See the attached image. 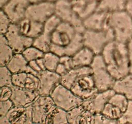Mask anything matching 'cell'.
<instances>
[{
  "label": "cell",
  "mask_w": 132,
  "mask_h": 124,
  "mask_svg": "<svg viewBox=\"0 0 132 124\" xmlns=\"http://www.w3.org/2000/svg\"><path fill=\"white\" fill-rule=\"evenodd\" d=\"M116 92L113 89L104 91H98L95 94L88 99L83 100L82 105L92 114L101 113L106 104Z\"/></svg>",
  "instance_id": "cell-12"
},
{
  "label": "cell",
  "mask_w": 132,
  "mask_h": 124,
  "mask_svg": "<svg viewBox=\"0 0 132 124\" xmlns=\"http://www.w3.org/2000/svg\"><path fill=\"white\" fill-rule=\"evenodd\" d=\"M107 68L116 80L130 73L127 44L113 40L101 53Z\"/></svg>",
  "instance_id": "cell-2"
},
{
  "label": "cell",
  "mask_w": 132,
  "mask_h": 124,
  "mask_svg": "<svg viewBox=\"0 0 132 124\" xmlns=\"http://www.w3.org/2000/svg\"><path fill=\"white\" fill-rule=\"evenodd\" d=\"M43 58L45 62L46 70L55 72L59 63L60 56L54 52L49 51L44 54Z\"/></svg>",
  "instance_id": "cell-29"
},
{
  "label": "cell",
  "mask_w": 132,
  "mask_h": 124,
  "mask_svg": "<svg viewBox=\"0 0 132 124\" xmlns=\"http://www.w3.org/2000/svg\"><path fill=\"white\" fill-rule=\"evenodd\" d=\"M90 67L92 70V74L99 91H104L113 88L116 80L107 68L101 54L95 55Z\"/></svg>",
  "instance_id": "cell-5"
},
{
  "label": "cell",
  "mask_w": 132,
  "mask_h": 124,
  "mask_svg": "<svg viewBox=\"0 0 132 124\" xmlns=\"http://www.w3.org/2000/svg\"><path fill=\"white\" fill-rule=\"evenodd\" d=\"M14 50L10 47L4 34L0 36V65H6L14 55Z\"/></svg>",
  "instance_id": "cell-27"
},
{
  "label": "cell",
  "mask_w": 132,
  "mask_h": 124,
  "mask_svg": "<svg viewBox=\"0 0 132 124\" xmlns=\"http://www.w3.org/2000/svg\"><path fill=\"white\" fill-rule=\"evenodd\" d=\"M110 12L96 10L95 12L82 21L85 30H101L110 28L108 25Z\"/></svg>",
  "instance_id": "cell-17"
},
{
  "label": "cell",
  "mask_w": 132,
  "mask_h": 124,
  "mask_svg": "<svg viewBox=\"0 0 132 124\" xmlns=\"http://www.w3.org/2000/svg\"><path fill=\"white\" fill-rule=\"evenodd\" d=\"M92 73V70L90 67H74L61 76V83L67 87L71 89L75 81L79 77L86 74Z\"/></svg>",
  "instance_id": "cell-24"
},
{
  "label": "cell",
  "mask_w": 132,
  "mask_h": 124,
  "mask_svg": "<svg viewBox=\"0 0 132 124\" xmlns=\"http://www.w3.org/2000/svg\"><path fill=\"white\" fill-rule=\"evenodd\" d=\"M95 54L89 48L83 46L72 56L73 67H90Z\"/></svg>",
  "instance_id": "cell-23"
},
{
  "label": "cell",
  "mask_w": 132,
  "mask_h": 124,
  "mask_svg": "<svg viewBox=\"0 0 132 124\" xmlns=\"http://www.w3.org/2000/svg\"><path fill=\"white\" fill-rule=\"evenodd\" d=\"M128 54L129 62H130V73H132V37L127 43Z\"/></svg>",
  "instance_id": "cell-40"
},
{
  "label": "cell",
  "mask_w": 132,
  "mask_h": 124,
  "mask_svg": "<svg viewBox=\"0 0 132 124\" xmlns=\"http://www.w3.org/2000/svg\"><path fill=\"white\" fill-rule=\"evenodd\" d=\"M39 84L37 93L41 96H50L58 85L61 83V76L55 72L47 70L43 71L37 74Z\"/></svg>",
  "instance_id": "cell-13"
},
{
  "label": "cell",
  "mask_w": 132,
  "mask_h": 124,
  "mask_svg": "<svg viewBox=\"0 0 132 124\" xmlns=\"http://www.w3.org/2000/svg\"><path fill=\"white\" fill-rule=\"evenodd\" d=\"M126 1H128V0H126Z\"/></svg>",
  "instance_id": "cell-48"
},
{
  "label": "cell",
  "mask_w": 132,
  "mask_h": 124,
  "mask_svg": "<svg viewBox=\"0 0 132 124\" xmlns=\"http://www.w3.org/2000/svg\"><path fill=\"white\" fill-rule=\"evenodd\" d=\"M94 114L86 110L82 105L68 111V123L93 124Z\"/></svg>",
  "instance_id": "cell-21"
},
{
  "label": "cell",
  "mask_w": 132,
  "mask_h": 124,
  "mask_svg": "<svg viewBox=\"0 0 132 124\" xmlns=\"http://www.w3.org/2000/svg\"><path fill=\"white\" fill-rule=\"evenodd\" d=\"M58 0H29L30 3H38V2H50L55 3Z\"/></svg>",
  "instance_id": "cell-45"
},
{
  "label": "cell",
  "mask_w": 132,
  "mask_h": 124,
  "mask_svg": "<svg viewBox=\"0 0 132 124\" xmlns=\"http://www.w3.org/2000/svg\"><path fill=\"white\" fill-rule=\"evenodd\" d=\"M11 99L0 101V116H5L14 106Z\"/></svg>",
  "instance_id": "cell-38"
},
{
  "label": "cell",
  "mask_w": 132,
  "mask_h": 124,
  "mask_svg": "<svg viewBox=\"0 0 132 124\" xmlns=\"http://www.w3.org/2000/svg\"><path fill=\"white\" fill-rule=\"evenodd\" d=\"M57 107L67 111L82 105L83 99L77 96L71 89L60 83L55 87L50 95Z\"/></svg>",
  "instance_id": "cell-7"
},
{
  "label": "cell",
  "mask_w": 132,
  "mask_h": 124,
  "mask_svg": "<svg viewBox=\"0 0 132 124\" xmlns=\"http://www.w3.org/2000/svg\"><path fill=\"white\" fill-rule=\"evenodd\" d=\"M13 85L37 92L39 79L37 75L30 72L13 74Z\"/></svg>",
  "instance_id": "cell-19"
},
{
  "label": "cell",
  "mask_w": 132,
  "mask_h": 124,
  "mask_svg": "<svg viewBox=\"0 0 132 124\" xmlns=\"http://www.w3.org/2000/svg\"><path fill=\"white\" fill-rule=\"evenodd\" d=\"M45 52L39 49L36 47L32 45L30 47H27L24 51L22 52L23 56L28 62L31 61L37 60L39 58H43Z\"/></svg>",
  "instance_id": "cell-32"
},
{
  "label": "cell",
  "mask_w": 132,
  "mask_h": 124,
  "mask_svg": "<svg viewBox=\"0 0 132 124\" xmlns=\"http://www.w3.org/2000/svg\"><path fill=\"white\" fill-rule=\"evenodd\" d=\"M12 21L8 16L1 9L0 12V32L1 34H4L7 32L12 25Z\"/></svg>",
  "instance_id": "cell-35"
},
{
  "label": "cell",
  "mask_w": 132,
  "mask_h": 124,
  "mask_svg": "<svg viewBox=\"0 0 132 124\" xmlns=\"http://www.w3.org/2000/svg\"><path fill=\"white\" fill-rule=\"evenodd\" d=\"M5 36L15 53H22L27 47L33 45L34 39L22 34L15 23H12Z\"/></svg>",
  "instance_id": "cell-9"
},
{
  "label": "cell",
  "mask_w": 132,
  "mask_h": 124,
  "mask_svg": "<svg viewBox=\"0 0 132 124\" xmlns=\"http://www.w3.org/2000/svg\"><path fill=\"white\" fill-rule=\"evenodd\" d=\"M101 113L111 120H117L118 121V120L121 117L123 112L119 108L108 102L106 104Z\"/></svg>",
  "instance_id": "cell-30"
},
{
  "label": "cell",
  "mask_w": 132,
  "mask_h": 124,
  "mask_svg": "<svg viewBox=\"0 0 132 124\" xmlns=\"http://www.w3.org/2000/svg\"><path fill=\"white\" fill-rule=\"evenodd\" d=\"M118 123H132V100H129L127 108L118 120Z\"/></svg>",
  "instance_id": "cell-36"
},
{
  "label": "cell",
  "mask_w": 132,
  "mask_h": 124,
  "mask_svg": "<svg viewBox=\"0 0 132 124\" xmlns=\"http://www.w3.org/2000/svg\"><path fill=\"white\" fill-rule=\"evenodd\" d=\"M5 116L10 123H33L32 105L27 107L14 105Z\"/></svg>",
  "instance_id": "cell-16"
},
{
  "label": "cell",
  "mask_w": 132,
  "mask_h": 124,
  "mask_svg": "<svg viewBox=\"0 0 132 124\" xmlns=\"http://www.w3.org/2000/svg\"><path fill=\"white\" fill-rule=\"evenodd\" d=\"M126 3V0H100L97 10L112 12L125 10Z\"/></svg>",
  "instance_id": "cell-28"
},
{
  "label": "cell",
  "mask_w": 132,
  "mask_h": 124,
  "mask_svg": "<svg viewBox=\"0 0 132 124\" xmlns=\"http://www.w3.org/2000/svg\"><path fill=\"white\" fill-rule=\"evenodd\" d=\"M125 10L128 12V14L131 16L132 18V0L126 1Z\"/></svg>",
  "instance_id": "cell-43"
},
{
  "label": "cell",
  "mask_w": 132,
  "mask_h": 124,
  "mask_svg": "<svg viewBox=\"0 0 132 124\" xmlns=\"http://www.w3.org/2000/svg\"><path fill=\"white\" fill-rule=\"evenodd\" d=\"M17 25L22 34L32 39H35L41 34L44 28V23L27 17L23 18Z\"/></svg>",
  "instance_id": "cell-20"
},
{
  "label": "cell",
  "mask_w": 132,
  "mask_h": 124,
  "mask_svg": "<svg viewBox=\"0 0 132 124\" xmlns=\"http://www.w3.org/2000/svg\"><path fill=\"white\" fill-rule=\"evenodd\" d=\"M84 46L91 49L95 55L101 54L106 45L115 40V36L111 28L101 30H85L82 33Z\"/></svg>",
  "instance_id": "cell-4"
},
{
  "label": "cell",
  "mask_w": 132,
  "mask_h": 124,
  "mask_svg": "<svg viewBox=\"0 0 132 124\" xmlns=\"http://www.w3.org/2000/svg\"><path fill=\"white\" fill-rule=\"evenodd\" d=\"M83 46L82 33L67 22H61L52 34L50 51L59 56H72Z\"/></svg>",
  "instance_id": "cell-1"
},
{
  "label": "cell",
  "mask_w": 132,
  "mask_h": 124,
  "mask_svg": "<svg viewBox=\"0 0 132 124\" xmlns=\"http://www.w3.org/2000/svg\"><path fill=\"white\" fill-rule=\"evenodd\" d=\"M55 14V3H30L27 8L25 17L44 23Z\"/></svg>",
  "instance_id": "cell-10"
},
{
  "label": "cell",
  "mask_w": 132,
  "mask_h": 124,
  "mask_svg": "<svg viewBox=\"0 0 132 124\" xmlns=\"http://www.w3.org/2000/svg\"><path fill=\"white\" fill-rule=\"evenodd\" d=\"M55 14L62 21L70 23L79 32L83 33L85 28L82 21L72 9L70 0H58L55 3Z\"/></svg>",
  "instance_id": "cell-8"
},
{
  "label": "cell",
  "mask_w": 132,
  "mask_h": 124,
  "mask_svg": "<svg viewBox=\"0 0 132 124\" xmlns=\"http://www.w3.org/2000/svg\"><path fill=\"white\" fill-rule=\"evenodd\" d=\"M91 1H99L100 0H91Z\"/></svg>",
  "instance_id": "cell-47"
},
{
  "label": "cell",
  "mask_w": 132,
  "mask_h": 124,
  "mask_svg": "<svg viewBox=\"0 0 132 124\" xmlns=\"http://www.w3.org/2000/svg\"><path fill=\"white\" fill-rule=\"evenodd\" d=\"M28 63H29V66L30 67V68H32L34 72H36L37 74H38L40 72L43 71L42 70H41V68H40L37 60L31 61L28 62Z\"/></svg>",
  "instance_id": "cell-42"
},
{
  "label": "cell",
  "mask_w": 132,
  "mask_h": 124,
  "mask_svg": "<svg viewBox=\"0 0 132 124\" xmlns=\"http://www.w3.org/2000/svg\"><path fill=\"white\" fill-rule=\"evenodd\" d=\"M50 123H68V111L57 107L52 115Z\"/></svg>",
  "instance_id": "cell-34"
},
{
  "label": "cell",
  "mask_w": 132,
  "mask_h": 124,
  "mask_svg": "<svg viewBox=\"0 0 132 124\" xmlns=\"http://www.w3.org/2000/svg\"><path fill=\"white\" fill-rule=\"evenodd\" d=\"M30 3L29 0H10L1 9L10 18L12 23L18 24L25 18L26 12Z\"/></svg>",
  "instance_id": "cell-14"
},
{
  "label": "cell",
  "mask_w": 132,
  "mask_h": 124,
  "mask_svg": "<svg viewBox=\"0 0 132 124\" xmlns=\"http://www.w3.org/2000/svg\"><path fill=\"white\" fill-rule=\"evenodd\" d=\"M13 73L9 70V68L5 66H1L0 67V87L13 85Z\"/></svg>",
  "instance_id": "cell-33"
},
{
  "label": "cell",
  "mask_w": 132,
  "mask_h": 124,
  "mask_svg": "<svg viewBox=\"0 0 132 124\" xmlns=\"http://www.w3.org/2000/svg\"><path fill=\"white\" fill-rule=\"evenodd\" d=\"M110 103L119 108L122 112L126 109L129 103V99L124 94L119 92H115L109 100Z\"/></svg>",
  "instance_id": "cell-31"
},
{
  "label": "cell",
  "mask_w": 132,
  "mask_h": 124,
  "mask_svg": "<svg viewBox=\"0 0 132 124\" xmlns=\"http://www.w3.org/2000/svg\"><path fill=\"white\" fill-rule=\"evenodd\" d=\"M12 95V87H1L0 101L10 99V98H11Z\"/></svg>",
  "instance_id": "cell-39"
},
{
  "label": "cell",
  "mask_w": 132,
  "mask_h": 124,
  "mask_svg": "<svg viewBox=\"0 0 132 124\" xmlns=\"http://www.w3.org/2000/svg\"><path fill=\"white\" fill-rule=\"evenodd\" d=\"M72 9L82 21L97 10L99 1L91 0H70Z\"/></svg>",
  "instance_id": "cell-18"
},
{
  "label": "cell",
  "mask_w": 132,
  "mask_h": 124,
  "mask_svg": "<svg viewBox=\"0 0 132 124\" xmlns=\"http://www.w3.org/2000/svg\"><path fill=\"white\" fill-rule=\"evenodd\" d=\"M112 89L116 92L124 94L129 100H132V73L116 80Z\"/></svg>",
  "instance_id": "cell-25"
},
{
  "label": "cell",
  "mask_w": 132,
  "mask_h": 124,
  "mask_svg": "<svg viewBox=\"0 0 132 124\" xmlns=\"http://www.w3.org/2000/svg\"><path fill=\"white\" fill-rule=\"evenodd\" d=\"M68 71H69L67 69V67H66L64 65L62 64L61 63H60V62H59V64H58V65H57V68H56V70H55V72H56V73H57L59 75H60L61 76H63L64 74H65L68 72Z\"/></svg>",
  "instance_id": "cell-41"
},
{
  "label": "cell",
  "mask_w": 132,
  "mask_h": 124,
  "mask_svg": "<svg viewBox=\"0 0 132 124\" xmlns=\"http://www.w3.org/2000/svg\"><path fill=\"white\" fill-rule=\"evenodd\" d=\"M108 25L116 41L127 43L132 37V18L126 10L110 12Z\"/></svg>",
  "instance_id": "cell-3"
},
{
  "label": "cell",
  "mask_w": 132,
  "mask_h": 124,
  "mask_svg": "<svg viewBox=\"0 0 132 124\" xmlns=\"http://www.w3.org/2000/svg\"><path fill=\"white\" fill-rule=\"evenodd\" d=\"M56 108L50 96L39 95L32 104L33 123H50L52 115Z\"/></svg>",
  "instance_id": "cell-6"
},
{
  "label": "cell",
  "mask_w": 132,
  "mask_h": 124,
  "mask_svg": "<svg viewBox=\"0 0 132 124\" xmlns=\"http://www.w3.org/2000/svg\"><path fill=\"white\" fill-rule=\"evenodd\" d=\"M6 66L13 74L30 72L37 76V74L30 68L28 61L23 56L22 53H15Z\"/></svg>",
  "instance_id": "cell-22"
},
{
  "label": "cell",
  "mask_w": 132,
  "mask_h": 124,
  "mask_svg": "<svg viewBox=\"0 0 132 124\" xmlns=\"http://www.w3.org/2000/svg\"><path fill=\"white\" fill-rule=\"evenodd\" d=\"M37 61L39 65L40 68H41L42 71H45L46 70V67H45V62H44L43 60V58H41L39 59H37Z\"/></svg>",
  "instance_id": "cell-44"
},
{
  "label": "cell",
  "mask_w": 132,
  "mask_h": 124,
  "mask_svg": "<svg viewBox=\"0 0 132 124\" xmlns=\"http://www.w3.org/2000/svg\"><path fill=\"white\" fill-rule=\"evenodd\" d=\"M12 95L10 99L14 105L27 107L32 105L39 96L37 92L25 88L12 85Z\"/></svg>",
  "instance_id": "cell-15"
},
{
  "label": "cell",
  "mask_w": 132,
  "mask_h": 124,
  "mask_svg": "<svg viewBox=\"0 0 132 124\" xmlns=\"http://www.w3.org/2000/svg\"><path fill=\"white\" fill-rule=\"evenodd\" d=\"M100 123H118L117 120H113L108 118L103 113H97L94 114L93 124Z\"/></svg>",
  "instance_id": "cell-37"
},
{
  "label": "cell",
  "mask_w": 132,
  "mask_h": 124,
  "mask_svg": "<svg viewBox=\"0 0 132 124\" xmlns=\"http://www.w3.org/2000/svg\"><path fill=\"white\" fill-rule=\"evenodd\" d=\"M54 30L44 27L42 33L34 39L33 45L42 50L44 52L50 51L52 41V34Z\"/></svg>",
  "instance_id": "cell-26"
},
{
  "label": "cell",
  "mask_w": 132,
  "mask_h": 124,
  "mask_svg": "<svg viewBox=\"0 0 132 124\" xmlns=\"http://www.w3.org/2000/svg\"><path fill=\"white\" fill-rule=\"evenodd\" d=\"M71 90L83 100L90 98L99 91L92 73L84 74L79 78L72 85Z\"/></svg>",
  "instance_id": "cell-11"
},
{
  "label": "cell",
  "mask_w": 132,
  "mask_h": 124,
  "mask_svg": "<svg viewBox=\"0 0 132 124\" xmlns=\"http://www.w3.org/2000/svg\"><path fill=\"white\" fill-rule=\"evenodd\" d=\"M10 1V0H0V5H1V8H2L3 6H5V5H6V4H7Z\"/></svg>",
  "instance_id": "cell-46"
}]
</instances>
